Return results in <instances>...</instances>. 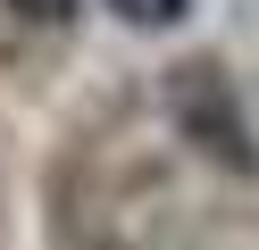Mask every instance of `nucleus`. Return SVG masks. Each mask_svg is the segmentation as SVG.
I'll use <instances>...</instances> for the list:
<instances>
[{
	"instance_id": "nucleus-1",
	"label": "nucleus",
	"mask_w": 259,
	"mask_h": 250,
	"mask_svg": "<svg viewBox=\"0 0 259 250\" xmlns=\"http://www.w3.org/2000/svg\"><path fill=\"white\" fill-rule=\"evenodd\" d=\"M109 17L134 25V33H167V25H184V17H192V0H109Z\"/></svg>"
},
{
	"instance_id": "nucleus-2",
	"label": "nucleus",
	"mask_w": 259,
	"mask_h": 250,
	"mask_svg": "<svg viewBox=\"0 0 259 250\" xmlns=\"http://www.w3.org/2000/svg\"><path fill=\"white\" fill-rule=\"evenodd\" d=\"M0 9H9V17H25V25H67L84 0H0Z\"/></svg>"
}]
</instances>
